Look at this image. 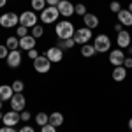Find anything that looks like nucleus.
<instances>
[{"label":"nucleus","instance_id":"nucleus-20","mask_svg":"<svg viewBox=\"0 0 132 132\" xmlns=\"http://www.w3.org/2000/svg\"><path fill=\"white\" fill-rule=\"evenodd\" d=\"M50 123L53 125V127H62V123H63V114L58 111L51 113L50 114Z\"/></svg>","mask_w":132,"mask_h":132},{"label":"nucleus","instance_id":"nucleus-24","mask_svg":"<svg viewBox=\"0 0 132 132\" xmlns=\"http://www.w3.org/2000/svg\"><path fill=\"white\" fill-rule=\"evenodd\" d=\"M32 11H44L46 9V0H30Z\"/></svg>","mask_w":132,"mask_h":132},{"label":"nucleus","instance_id":"nucleus-23","mask_svg":"<svg viewBox=\"0 0 132 132\" xmlns=\"http://www.w3.org/2000/svg\"><path fill=\"white\" fill-rule=\"evenodd\" d=\"M74 44H76L74 39H58V48H62V50H71Z\"/></svg>","mask_w":132,"mask_h":132},{"label":"nucleus","instance_id":"nucleus-35","mask_svg":"<svg viewBox=\"0 0 132 132\" xmlns=\"http://www.w3.org/2000/svg\"><path fill=\"white\" fill-rule=\"evenodd\" d=\"M123 67H125V69H132V56L125 58V62H123Z\"/></svg>","mask_w":132,"mask_h":132},{"label":"nucleus","instance_id":"nucleus-13","mask_svg":"<svg viewBox=\"0 0 132 132\" xmlns=\"http://www.w3.org/2000/svg\"><path fill=\"white\" fill-rule=\"evenodd\" d=\"M5 60H7V65H9V67L16 69V67H20V65H21V53L18 50L9 51V55H7Z\"/></svg>","mask_w":132,"mask_h":132},{"label":"nucleus","instance_id":"nucleus-30","mask_svg":"<svg viewBox=\"0 0 132 132\" xmlns=\"http://www.w3.org/2000/svg\"><path fill=\"white\" fill-rule=\"evenodd\" d=\"M109 9H111L113 12H116V14H118V12L122 11V5H120V2H116V0H114V2L109 4Z\"/></svg>","mask_w":132,"mask_h":132},{"label":"nucleus","instance_id":"nucleus-29","mask_svg":"<svg viewBox=\"0 0 132 132\" xmlns=\"http://www.w3.org/2000/svg\"><path fill=\"white\" fill-rule=\"evenodd\" d=\"M16 34H18V37H27V35H28V28H27V27H23V25H20V27H18V28H16Z\"/></svg>","mask_w":132,"mask_h":132},{"label":"nucleus","instance_id":"nucleus-14","mask_svg":"<svg viewBox=\"0 0 132 132\" xmlns=\"http://www.w3.org/2000/svg\"><path fill=\"white\" fill-rule=\"evenodd\" d=\"M20 48L21 50H25V51H30L35 48V37L34 35H27V37H21L20 39Z\"/></svg>","mask_w":132,"mask_h":132},{"label":"nucleus","instance_id":"nucleus-2","mask_svg":"<svg viewBox=\"0 0 132 132\" xmlns=\"http://www.w3.org/2000/svg\"><path fill=\"white\" fill-rule=\"evenodd\" d=\"M93 48H95L97 53H106V51L111 50V39H109L108 35L101 34V35H97V37L93 39Z\"/></svg>","mask_w":132,"mask_h":132},{"label":"nucleus","instance_id":"nucleus-28","mask_svg":"<svg viewBox=\"0 0 132 132\" xmlns=\"http://www.w3.org/2000/svg\"><path fill=\"white\" fill-rule=\"evenodd\" d=\"M74 12H76V14H79V16H85V14H86V7H85V4H76Z\"/></svg>","mask_w":132,"mask_h":132},{"label":"nucleus","instance_id":"nucleus-42","mask_svg":"<svg viewBox=\"0 0 132 132\" xmlns=\"http://www.w3.org/2000/svg\"><path fill=\"white\" fill-rule=\"evenodd\" d=\"M129 11H130V12H132V2H130V4H129Z\"/></svg>","mask_w":132,"mask_h":132},{"label":"nucleus","instance_id":"nucleus-43","mask_svg":"<svg viewBox=\"0 0 132 132\" xmlns=\"http://www.w3.org/2000/svg\"><path fill=\"white\" fill-rule=\"evenodd\" d=\"M0 109H2V101H0Z\"/></svg>","mask_w":132,"mask_h":132},{"label":"nucleus","instance_id":"nucleus-16","mask_svg":"<svg viewBox=\"0 0 132 132\" xmlns=\"http://www.w3.org/2000/svg\"><path fill=\"white\" fill-rule=\"evenodd\" d=\"M130 34L129 32H125V30H122V32H118V39H116V42H118V48L120 50H123V48H127L129 44H130Z\"/></svg>","mask_w":132,"mask_h":132},{"label":"nucleus","instance_id":"nucleus-31","mask_svg":"<svg viewBox=\"0 0 132 132\" xmlns=\"http://www.w3.org/2000/svg\"><path fill=\"white\" fill-rule=\"evenodd\" d=\"M41 132H56V127H53L51 123H46L41 127Z\"/></svg>","mask_w":132,"mask_h":132},{"label":"nucleus","instance_id":"nucleus-15","mask_svg":"<svg viewBox=\"0 0 132 132\" xmlns=\"http://www.w3.org/2000/svg\"><path fill=\"white\" fill-rule=\"evenodd\" d=\"M118 21L123 27H132V12L129 9H122L118 12Z\"/></svg>","mask_w":132,"mask_h":132},{"label":"nucleus","instance_id":"nucleus-37","mask_svg":"<svg viewBox=\"0 0 132 132\" xmlns=\"http://www.w3.org/2000/svg\"><path fill=\"white\" fill-rule=\"evenodd\" d=\"M0 132H16V130H14V127H5V125H4V127L0 129Z\"/></svg>","mask_w":132,"mask_h":132},{"label":"nucleus","instance_id":"nucleus-17","mask_svg":"<svg viewBox=\"0 0 132 132\" xmlns=\"http://www.w3.org/2000/svg\"><path fill=\"white\" fill-rule=\"evenodd\" d=\"M12 95H14L12 86H9V85H2V86H0V101H2V102L11 101V99H12Z\"/></svg>","mask_w":132,"mask_h":132},{"label":"nucleus","instance_id":"nucleus-26","mask_svg":"<svg viewBox=\"0 0 132 132\" xmlns=\"http://www.w3.org/2000/svg\"><path fill=\"white\" fill-rule=\"evenodd\" d=\"M12 86V90H14V93H21V92L25 90V83L21 81V79H16V81L11 85Z\"/></svg>","mask_w":132,"mask_h":132},{"label":"nucleus","instance_id":"nucleus-19","mask_svg":"<svg viewBox=\"0 0 132 132\" xmlns=\"http://www.w3.org/2000/svg\"><path fill=\"white\" fill-rule=\"evenodd\" d=\"M127 78V69L123 65H118L113 69V81H123Z\"/></svg>","mask_w":132,"mask_h":132},{"label":"nucleus","instance_id":"nucleus-3","mask_svg":"<svg viewBox=\"0 0 132 132\" xmlns=\"http://www.w3.org/2000/svg\"><path fill=\"white\" fill-rule=\"evenodd\" d=\"M60 12H58V7H53V5H48L44 11H41V21L42 23H55L58 20Z\"/></svg>","mask_w":132,"mask_h":132},{"label":"nucleus","instance_id":"nucleus-6","mask_svg":"<svg viewBox=\"0 0 132 132\" xmlns=\"http://www.w3.org/2000/svg\"><path fill=\"white\" fill-rule=\"evenodd\" d=\"M34 69H35L37 72H41V74H44V72H50V69H51L50 58H48L46 55H39V56L34 60Z\"/></svg>","mask_w":132,"mask_h":132},{"label":"nucleus","instance_id":"nucleus-33","mask_svg":"<svg viewBox=\"0 0 132 132\" xmlns=\"http://www.w3.org/2000/svg\"><path fill=\"white\" fill-rule=\"evenodd\" d=\"M20 118H21V120H23V122H28V120H30V118H32V114H30V113H28V111H25V109H23V111L20 113Z\"/></svg>","mask_w":132,"mask_h":132},{"label":"nucleus","instance_id":"nucleus-12","mask_svg":"<svg viewBox=\"0 0 132 132\" xmlns=\"http://www.w3.org/2000/svg\"><path fill=\"white\" fill-rule=\"evenodd\" d=\"M125 58H127V56H125V53H123L122 50H118V48H116V50H113L111 53H109V62H111L114 67H118V65H123Z\"/></svg>","mask_w":132,"mask_h":132},{"label":"nucleus","instance_id":"nucleus-4","mask_svg":"<svg viewBox=\"0 0 132 132\" xmlns=\"http://www.w3.org/2000/svg\"><path fill=\"white\" fill-rule=\"evenodd\" d=\"M74 42L76 44H88L90 42V39H92V30L90 28H86V27H83V28H78V30L74 32Z\"/></svg>","mask_w":132,"mask_h":132},{"label":"nucleus","instance_id":"nucleus-34","mask_svg":"<svg viewBox=\"0 0 132 132\" xmlns=\"http://www.w3.org/2000/svg\"><path fill=\"white\" fill-rule=\"evenodd\" d=\"M37 56H39V51L35 50V48H34V50H30V51H28V58H30V60H35Z\"/></svg>","mask_w":132,"mask_h":132},{"label":"nucleus","instance_id":"nucleus-8","mask_svg":"<svg viewBox=\"0 0 132 132\" xmlns=\"http://www.w3.org/2000/svg\"><path fill=\"white\" fill-rule=\"evenodd\" d=\"M9 102H11V109L12 111H18V113H21L25 109V106H27V101H25V95L23 93H14Z\"/></svg>","mask_w":132,"mask_h":132},{"label":"nucleus","instance_id":"nucleus-27","mask_svg":"<svg viewBox=\"0 0 132 132\" xmlns=\"http://www.w3.org/2000/svg\"><path fill=\"white\" fill-rule=\"evenodd\" d=\"M42 34H44V28H42V25H35V27L32 28V34H30V35H34L35 39H39Z\"/></svg>","mask_w":132,"mask_h":132},{"label":"nucleus","instance_id":"nucleus-5","mask_svg":"<svg viewBox=\"0 0 132 132\" xmlns=\"http://www.w3.org/2000/svg\"><path fill=\"white\" fill-rule=\"evenodd\" d=\"M20 25L23 27H27V28H34L35 25H37V16H35V12L34 11H25V12H21L20 14Z\"/></svg>","mask_w":132,"mask_h":132},{"label":"nucleus","instance_id":"nucleus-7","mask_svg":"<svg viewBox=\"0 0 132 132\" xmlns=\"http://www.w3.org/2000/svg\"><path fill=\"white\" fill-rule=\"evenodd\" d=\"M18 23H20V18H18L16 12H5V14L0 16V25H2L4 28H12V27H16Z\"/></svg>","mask_w":132,"mask_h":132},{"label":"nucleus","instance_id":"nucleus-11","mask_svg":"<svg viewBox=\"0 0 132 132\" xmlns=\"http://www.w3.org/2000/svg\"><path fill=\"white\" fill-rule=\"evenodd\" d=\"M46 56L50 58L51 63L62 62V58H63V50H62V48H58V46H53V48H50V50L46 51Z\"/></svg>","mask_w":132,"mask_h":132},{"label":"nucleus","instance_id":"nucleus-39","mask_svg":"<svg viewBox=\"0 0 132 132\" xmlns=\"http://www.w3.org/2000/svg\"><path fill=\"white\" fill-rule=\"evenodd\" d=\"M122 30H123V25L122 23H116V25H114V32L118 34V32H122Z\"/></svg>","mask_w":132,"mask_h":132},{"label":"nucleus","instance_id":"nucleus-9","mask_svg":"<svg viewBox=\"0 0 132 132\" xmlns=\"http://www.w3.org/2000/svg\"><path fill=\"white\" fill-rule=\"evenodd\" d=\"M56 7H58V12H60L62 16H65V18H71L72 14H74V5L69 0H60Z\"/></svg>","mask_w":132,"mask_h":132},{"label":"nucleus","instance_id":"nucleus-40","mask_svg":"<svg viewBox=\"0 0 132 132\" xmlns=\"http://www.w3.org/2000/svg\"><path fill=\"white\" fill-rule=\"evenodd\" d=\"M5 4H7V0H0V7H4Z\"/></svg>","mask_w":132,"mask_h":132},{"label":"nucleus","instance_id":"nucleus-22","mask_svg":"<svg viewBox=\"0 0 132 132\" xmlns=\"http://www.w3.org/2000/svg\"><path fill=\"white\" fill-rule=\"evenodd\" d=\"M5 46H7V50H9V51L18 50V48H20V37H7Z\"/></svg>","mask_w":132,"mask_h":132},{"label":"nucleus","instance_id":"nucleus-10","mask_svg":"<svg viewBox=\"0 0 132 132\" xmlns=\"http://www.w3.org/2000/svg\"><path fill=\"white\" fill-rule=\"evenodd\" d=\"M20 113L18 111H12V109H11L9 113H5V114H4V118H2V122L5 123V127H14V125H18V123H20Z\"/></svg>","mask_w":132,"mask_h":132},{"label":"nucleus","instance_id":"nucleus-18","mask_svg":"<svg viewBox=\"0 0 132 132\" xmlns=\"http://www.w3.org/2000/svg\"><path fill=\"white\" fill-rule=\"evenodd\" d=\"M83 21H85L86 28H90V30H93L95 27H99V18H97L95 14H90V12H86V14L83 16Z\"/></svg>","mask_w":132,"mask_h":132},{"label":"nucleus","instance_id":"nucleus-32","mask_svg":"<svg viewBox=\"0 0 132 132\" xmlns=\"http://www.w3.org/2000/svg\"><path fill=\"white\" fill-rule=\"evenodd\" d=\"M7 55H9V50H7V46L0 44V58H7Z\"/></svg>","mask_w":132,"mask_h":132},{"label":"nucleus","instance_id":"nucleus-41","mask_svg":"<svg viewBox=\"0 0 132 132\" xmlns=\"http://www.w3.org/2000/svg\"><path fill=\"white\" fill-rule=\"evenodd\" d=\"M129 129H130V130H132V118H130V120H129Z\"/></svg>","mask_w":132,"mask_h":132},{"label":"nucleus","instance_id":"nucleus-38","mask_svg":"<svg viewBox=\"0 0 132 132\" xmlns=\"http://www.w3.org/2000/svg\"><path fill=\"white\" fill-rule=\"evenodd\" d=\"M58 2H60V0H46V4H48V5H53V7H56Z\"/></svg>","mask_w":132,"mask_h":132},{"label":"nucleus","instance_id":"nucleus-25","mask_svg":"<svg viewBox=\"0 0 132 132\" xmlns=\"http://www.w3.org/2000/svg\"><path fill=\"white\" fill-rule=\"evenodd\" d=\"M35 123L37 125H46V123H50V116L46 114V113H37V116H35Z\"/></svg>","mask_w":132,"mask_h":132},{"label":"nucleus","instance_id":"nucleus-21","mask_svg":"<svg viewBox=\"0 0 132 132\" xmlns=\"http://www.w3.org/2000/svg\"><path fill=\"white\" fill-rule=\"evenodd\" d=\"M97 51H95V48H93V44H83L81 46V55L85 56V58H90V56H93Z\"/></svg>","mask_w":132,"mask_h":132},{"label":"nucleus","instance_id":"nucleus-36","mask_svg":"<svg viewBox=\"0 0 132 132\" xmlns=\"http://www.w3.org/2000/svg\"><path fill=\"white\" fill-rule=\"evenodd\" d=\"M20 132H35L34 130V127H28V125H25V127H21Z\"/></svg>","mask_w":132,"mask_h":132},{"label":"nucleus","instance_id":"nucleus-1","mask_svg":"<svg viewBox=\"0 0 132 132\" xmlns=\"http://www.w3.org/2000/svg\"><path fill=\"white\" fill-rule=\"evenodd\" d=\"M74 25L71 21H60L55 27V34L58 35V39H72L74 37Z\"/></svg>","mask_w":132,"mask_h":132}]
</instances>
